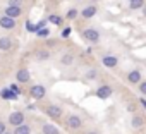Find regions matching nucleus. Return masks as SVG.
Here are the masks:
<instances>
[{"label":"nucleus","mask_w":146,"mask_h":134,"mask_svg":"<svg viewBox=\"0 0 146 134\" xmlns=\"http://www.w3.org/2000/svg\"><path fill=\"white\" fill-rule=\"evenodd\" d=\"M9 5H23V0H7Z\"/></svg>","instance_id":"26"},{"label":"nucleus","mask_w":146,"mask_h":134,"mask_svg":"<svg viewBox=\"0 0 146 134\" xmlns=\"http://www.w3.org/2000/svg\"><path fill=\"white\" fill-rule=\"evenodd\" d=\"M23 12H24L23 5H9V4H7V7L4 9V14H5V16H11V17H14V19L21 17Z\"/></svg>","instance_id":"7"},{"label":"nucleus","mask_w":146,"mask_h":134,"mask_svg":"<svg viewBox=\"0 0 146 134\" xmlns=\"http://www.w3.org/2000/svg\"><path fill=\"white\" fill-rule=\"evenodd\" d=\"M0 28H2L4 31H14L17 28V23H16L14 17L2 14V16H0Z\"/></svg>","instance_id":"3"},{"label":"nucleus","mask_w":146,"mask_h":134,"mask_svg":"<svg viewBox=\"0 0 146 134\" xmlns=\"http://www.w3.org/2000/svg\"><path fill=\"white\" fill-rule=\"evenodd\" d=\"M141 9H143V16H146V5H143Z\"/></svg>","instance_id":"30"},{"label":"nucleus","mask_w":146,"mask_h":134,"mask_svg":"<svg viewBox=\"0 0 146 134\" xmlns=\"http://www.w3.org/2000/svg\"><path fill=\"white\" fill-rule=\"evenodd\" d=\"M127 81H129L131 84H137V83L141 81V72H139V71H131V72L127 74Z\"/></svg>","instance_id":"16"},{"label":"nucleus","mask_w":146,"mask_h":134,"mask_svg":"<svg viewBox=\"0 0 146 134\" xmlns=\"http://www.w3.org/2000/svg\"><path fill=\"white\" fill-rule=\"evenodd\" d=\"M29 96L33 100H43L46 96V86H43V84H33L29 88Z\"/></svg>","instance_id":"4"},{"label":"nucleus","mask_w":146,"mask_h":134,"mask_svg":"<svg viewBox=\"0 0 146 134\" xmlns=\"http://www.w3.org/2000/svg\"><path fill=\"white\" fill-rule=\"evenodd\" d=\"M60 65H64V67H69V65H72L74 64V55L72 53H64L62 57H60Z\"/></svg>","instance_id":"15"},{"label":"nucleus","mask_w":146,"mask_h":134,"mask_svg":"<svg viewBox=\"0 0 146 134\" xmlns=\"http://www.w3.org/2000/svg\"><path fill=\"white\" fill-rule=\"evenodd\" d=\"M46 23H52V24H55V26H60V24H62V16H58V14H50L48 19H46Z\"/></svg>","instance_id":"19"},{"label":"nucleus","mask_w":146,"mask_h":134,"mask_svg":"<svg viewBox=\"0 0 146 134\" xmlns=\"http://www.w3.org/2000/svg\"><path fill=\"white\" fill-rule=\"evenodd\" d=\"M96 5H88V7H84L83 11H81V17L83 19H91L95 14H96Z\"/></svg>","instance_id":"12"},{"label":"nucleus","mask_w":146,"mask_h":134,"mask_svg":"<svg viewBox=\"0 0 146 134\" xmlns=\"http://www.w3.org/2000/svg\"><path fill=\"white\" fill-rule=\"evenodd\" d=\"M65 122H67V127H69V129H79V127L83 125V119H81L79 115H74V113L69 115Z\"/></svg>","instance_id":"11"},{"label":"nucleus","mask_w":146,"mask_h":134,"mask_svg":"<svg viewBox=\"0 0 146 134\" xmlns=\"http://www.w3.org/2000/svg\"><path fill=\"white\" fill-rule=\"evenodd\" d=\"M96 76H98V72H96L95 69H91V71H88V72H86V78H88L90 81H93V79H96Z\"/></svg>","instance_id":"24"},{"label":"nucleus","mask_w":146,"mask_h":134,"mask_svg":"<svg viewBox=\"0 0 146 134\" xmlns=\"http://www.w3.org/2000/svg\"><path fill=\"white\" fill-rule=\"evenodd\" d=\"M0 60H2V55H0Z\"/></svg>","instance_id":"33"},{"label":"nucleus","mask_w":146,"mask_h":134,"mask_svg":"<svg viewBox=\"0 0 146 134\" xmlns=\"http://www.w3.org/2000/svg\"><path fill=\"white\" fill-rule=\"evenodd\" d=\"M143 5H144L143 0H131V5H129V7H131L132 11H136V9H141Z\"/></svg>","instance_id":"21"},{"label":"nucleus","mask_w":146,"mask_h":134,"mask_svg":"<svg viewBox=\"0 0 146 134\" xmlns=\"http://www.w3.org/2000/svg\"><path fill=\"white\" fill-rule=\"evenodd\" d=\"M4 134H12V132H11V131H5V132H4Z\"/></svg>","instance_id":"32"},{"label":"nucleus","mask_w":146,"mask_h":134,"mask_svg":"<svg viewBox=\"0 0 146 134\" xmlns=\"http://www.w3.org/2000/svg\"><path fill=\"white\" fill-rule=\"evenodd\" d=\"M88 134H98V132H95V131H91V132H88Z\"/></svg>","instance_id":"31"},{"label":"nucleus","mask_w":146,"mask_h":134,"mask_svg":"<svg viewBox=\"0 0 146 134\" xmlns=\"http://www.w3.org/2000/svg\"><path fill=\"white\" fill-rule=\"evenodd\" d=\"M78 16H79L78 9H69V11H67V19H76Z\"/></svg>","instance_id":"23"},{"label":"nucleus","mask_w":146,"mask_h":134,"mask_svg":"<svg viewBox=\"0 0 146 134\" xmlns=\"http://www.w3.org/2000/svg\"><path fill=\"white\" fill-rule=\"evenodd\" d=\"M33 57H35V60H38V62H46V60H50L52 52H50V48H38V50L33 53Z\"/></svg>","instance_id":"9"},{"label":"nucleus","mask_w":146,"mask_h":134,"mask_svg":"<svg viewBox=\"0 0 146 134\" xmlns=\"http://www.w3.org/2000/svg\"><path fill=\"white\" fill-rule=\"evenodd\" d=\"M141 105H143V107L146 108V100H144V98H141Z\"/></svg>","instance_id":"29"},{"label":"nucleus","mask_w":146,"mask_h":134,"mask_svg":"<svg viewBox=\"0 0 146 134\" xmlns=\"http://www.w3.org/2000/svg\"><path fill=\"white\" fill-rule=\"evenodd\" d=\"M41 134H60V131H58V127L57 125H53V124H43L41 125Z\"/></svg>","instance_id":"14"},{"label":"nucleus","mask_w":146,"mask_h":134,"mask_svg":"<svg viewBox=\"0 0 146 134\" xmlns=\"http://www.w3.org/2000/svg\"><path fill=\"white\" fill-rule=\"evenodd\" d=\"M14 48V38L11 34H4L0 36V52L2 53H7Z\"/></svg>","instance_id":"5"},{"label":"nucleus","mask_w":146,"mask_h":134,"mask_svg":"<svg viewBox=\"0 0 146 134\" xmlns=\"http://www.w3.org/2000/svg\"><path fill=\"white\" fill-rule=\"evenodd\" d=\"M69 34H70V28H65L62 31V38H69Z\"/></svg>","instance_id":"27"},{"label":"nucleus","mask_w":146,"mask_h":134,"mask_svg":"<svg viewBox=\"0 0 146 134\" xmlns=\"http://www.w3.org/2000/svg\"><path fill=\"white\" fill-rule=\"evenodd\" d=\"M5 131H7V122L4 119H0V134H4Z\"/></svg>","instance_id":"25"},{"label":"nucleus","mask_w":146,"mask_h":134,"mask_svg":"<svg viewBox=\"0 0 146 134\" xmlns=\"http://www.w3.org/2000/svg\"><path fill=\"white\" fill-rule=\"evenodd\" d=\"M11 132H12V134H31V132H33V125L28 124V122H23V124L12 127Z\"/></svg>","instance_id":"10"},{"label":"nucleus","mask_w":146,"mask_h":134,"mask_svg":"<svg viewBox=\"0 0 146 134\" xmlns=\"http://www.w3.org/2000/svg\"><path fill=\"white\" fill-rule=\"evenodd\" d=\"M102 62H103V65H105V67H110V69L119 64V62H117V58H115V57H110V55L103 57V60H102Z\"/></svg>","instance_id":"18"},{"label":"nucleus","mask_w":146,"mask_h":134,"mask_svg":"<svg viewBox=\"0 0 146 134\" xmlns=\"http://www.w3.org/2000/svg\"><path fill=\"white\" fill-rule=\"evenodd\" d=\"M0 96H2L4 100H16V98H17V95H16L11 88H4L2 91H0Z\"/></svg>","instance_id":"17"},{"label":"nucleus","mask_w":146,"mask_h":134,"mask_svg":"<svg viewBox=\"0 0 146 134\" xmlns=\"http://www.w3.org/2000/svg\"><path fill=\"white\" fill-rule=\"evenodd\" d=\"M132 127H141L143 124H144V117H141V115H136L134 119H132Z\"/></svg>","instance_id":"20"},{"label":"nucleus","mask_w":146,"mask_h":134,"mask_svg":"<svg viewBox=\"0 0 146 134\" xmlns=\"http://www.w3.org/2000/svg\"><path fill=\"white\" fill-rule=\"evenodd\" d=\"M36 34H38L40 38H48V36H50V29L41 28V29H38V31H36Z\"/></svg>","instance_id":"22"},{"label":"nucleus","mask_w":146,"mask_h":134,"mask_svg":"<svg viewBox=\"0 0 146 134\" xmlns=\"http://www.w3.org/2000/svg\"><path fill=\"white\" fill-rule=\"evenodd\" d=\"M16 81L19 84H28L31 81V72L28 71V67H19L16 72Z\"/></svg>","instance_id":"6"},{"label":"nucleus","mask_w":146,"mask_h":134,"mask_svg":"<svg viewBox=\"0 0 146 134\" xmlns=\"http://www.w3.org/2000/svg\"><path fill=\"white\" fill-rule=\"evenodd\" d=\"M43 110H45V113L48 115V119H53V120H58V119H62V115H64V110H62L58 105H55V103L46 105Z\"/></svg>","instance_id":"2"},{"label":"nucleus","mask_w":146,"mask_h":134,"mask_svg":"<svg viewBox=\"0 0 146 134\" xmlns=\"http://www.w3.org/2000/svg\"><path fill=\"white\" fill-rule=\"evenodd\" d=\"M23 122H26V113L21 110H12L7 117V125H11V127H16Z\"/></svg>","instance_id":"1"},{"label":"nucleus","mask_w":146,"mask_h":134,"mask_svg":"<svg viewBox=\"0 0 146 134\" xmlns=\"http://www.w3.org/2000/svg\"><path fill=\"white\" fill-rule=\"evenodd\" d=\"M81 34H83V38H84L86 41H90V43H98V41H100V33H98L96 29H93V28L84 29Z\"/></svg>","instance_id":"8"},{"label":"nucleus","mask_w":146,"mask_h":134,"mask_svg":"<svg viewBox=\"0 0 146 134\" xmlns=\"http://www.w3.org/2000/svg\"><path fill=\"white\" fill-rule=\"evenodd\" d=\"M139 91H141L143 95H146V83H141V86H139Z\"/></svg>","instance_id":"28"},{"label":"nucleus","mask_w":146,"mask_h":134,"mask_svg":"<svg viewBox=\"0 0 146 134\" xmlns=\"http://www.w3.org/2000/svg\"><path fill=\"white\" fill-rule=\"evenodd\" d=\"M110 95H112V88H110V86H100V88L96 90V96L102 98V100L110 98Z\"/></svg>","instance_id":"13"},{"label":"nucleus","mask_w":146,"mask_h":134,"mask_svg":"<svg viewBox=\"0 0 146 134\" xmlns=\"http://www.w3.org/2000/svg\"><path fill=\"white\" fill-rule=\"evenodd\" d=\"M129 2H131V0H129Z\"/></svg>","instance_id":"34"}]
</instances>
